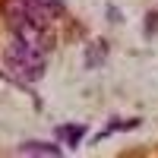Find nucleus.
<instances>
[{"mask_svg": "<svg viewBox=\"0 0 158 158\" xmlns=\"http://www.w3.org/2000/svg\"><path fill=\"white\" fill-rule=\"evenodd\" d=\"M6 22L13 29V38H16L19 44L38 51V54H51V48H54V32L48 29V22L29 16V13L22 10V3L16 0V3L6 6Z\"/></svg>", "mask_w": 158, "mask_h": 158, "instance_id": "obj_1", "label": "nucleus"}, {"mask_svg": "<svg viewBox=\"0 0 158 158\" xmlns=\"http://www.w3.org/2000/svg\"><path fill=\"white\" fill-rule=\"evenodd\" d=\"M6 67H10V73L16 76L19 82L29 85V82H35V79L44 73V54H38V51L13 41L6 48Z\"/></svg>", "mask_w": 158, "mask_h": 158, "instance_id": "obj_2", "label": "nucleus"}, {"mask_svg": "<svg viewBox=\"0 0 158 158\" xmlns=\"http://www.w3.org/2000/svg\"><path fill=\"white\" fill-rule=\"evenodd\" d=\"M19 3L29 16L41 19V22H51V19L63 16V0H19Z\"/></svg>", "mask_w": 158, "mask_h": 158, "instance_id": "obj_3", "label": "nucleus"}, {"mask_svg": "<svg viewBox=\"0 0 158 158\" xmlns=\"http://www.w3.org/2000/svg\"><path fill=\"white\" fill-rule=\"evenodd\" d=\"M19 152H22V155H48V158L60 155V149H57V146H51V142H22Z\"/></svg>", "mask_w": 158, "mask_h": 158, "instance_id": "obj_4", "label": "nucleus"}, {"mask_svg": "<svg viewBox=\"0 0 158 158\" xmlns=\"http://www.w3.org/2000/svg\"><path fill=\"white\" fill-rule=\"evenodd\" d=\"M82 133H85V130H82V127H76V123L57 127V136H60V139H67V146H79V142H82Z\"/></svg>", "mask_w": 158, "mask_h": 158, "instance_id": "obj_5", "label": "nucleus"}, {"mask_svg": "<svg viewBox=\"0 0 158 158\" xmlns=\"http://www.w3.org/2000/svg\"><path fill=\"white\" fill-rule=\"evenodd\" d=\"M104 54H108V44L95 41V44L85 51V63H89V67H98V63H104Z\"/></svg>", "mask_w": 158, "mask_h": 158, "instance_id": "obj_6", "label": "nucleus"}]
</instances>
